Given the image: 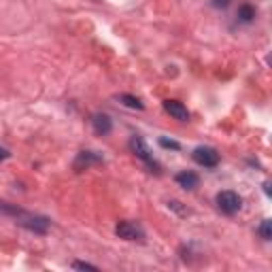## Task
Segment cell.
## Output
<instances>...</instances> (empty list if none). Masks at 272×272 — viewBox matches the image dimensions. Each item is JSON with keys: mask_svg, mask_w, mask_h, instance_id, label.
<instances>
[{"mask_svg": "<svg viewBox=\"0 0 272 272\" xmlns=\"http://www.w3.org/2000/svg\"><path fill=\"white\" fill-rule=\"evenodd\" d=\"M17 219V224L21 227H26V230H30L34 234H47L49 232V226H51V221L47 217H43V215H30V213H21Z\"/></svg>", "mask_w": 272, "mask_h": 272, "instance_id": "1", "label": "cell"}, {"mask_svg": "<svg viewBox=\"0 0 272 272\" xmlns=\"http://www.w3.org/2000/svg\"><path fill=\"white\" fill-rule=\"evenodd\" d=\"M130 149H132V153L138 157V160H142L149 168H151V173H162V170H160V164L153 160V155H151V151H149L147 142L142 140L140 136H132V138H130Z\"/></svg>", "mask_w": 272, "mask_h": 272, "instance_id": "2", "label": "cell"}, {"mask_svg": "<svg viewBox=\"0 0 272 272\" xmlns=\"http://www.w3.org/2000/svg\"><path fill=\"white\" fill-rule=\"evenodd\" d=\"M217 206H219L221 213L234 215V213L240 211L242 200H240V196L236 194V191H219V194H217Z\"/></svg>", "mask_w": 272, "mask_h": 272, "instance_id": "3", "label": "cell"}, {"mask_svg": "<svg viewBox=\"0 0 272 272\" xmlns=\"http://www.w3.org/2000/svg\"><path fill=\"white\" fill-rule=\"evenodd\" d=\"M191 157H194L196 164H200V166H204V168H215L219 164V153L215 151L213 147H198V149H194Z\"/></svg>", "mask_w": 272, "mask_h": 272, "instance_id": "4", "label": "cell"}, {"mask_svg": "<svg viewBox=\"0 0 272 272\" xmlns=\"http://www.w3.org/2000/svg\"><path fill=\"white\" fill-rule=\"evenodd\" d=\"M115 234L124 240H142L145 238V232L140 230V226L132 224V221H119L115 226Z\"/></svg>", "mask_w": 272, "mask_h": 272, "instance_id": "5", "label": "cell"}, {"mask_svg": "<svg viewBox=\"0 0 272 272\" xmlns=\"http://www.w3.org/2000/svg\"><path fill=\"white\" fill-rule=\"evenodd\" d=\"M102 155H98L94 151H81L77 155V160L73 164V168L77 170V173H81V170H88L90 166H98V164H102Z\"/></svg>", "mask_w": 272, "mask_h": 272, "instance_id": "6", "label": "cell"}, {"mask_svg": "<svg viewBox=\"0 0 272 272\" xmlns=\"http://www.w3.org/2000/svg\"><path fill=\"white\" fill-rule=\"evenodd\" d=\"M164 111H166L170 117H175L177 121H187L189 119L187 106H185L183 102H179V100H166V102H164Z\"/></svg>", "mask_w": 272, "mask_h": 272, "instance_id": "7", "label": "cell"}, {"mask_svg": "<svg viewBox=\"0 0 272 272\" xmlns=\"http://www.w3.org/2000/svg\"><path fill=\"white\" fill-rule=\"evenodd\" d=\"M177 183L183 189H196L200 185V177L196 173H191V170H183V173L177 175Z\"/></svg>", "mask_w": 272, "mask_h": 272, "instance_id": "8", "label": "cell"}, {"mask_svg": "<svg viewBox=\"0 0 272 272\" xmlns=\"http://www.w3.org/2000/svg\"><path fill=\"white\" fill-rule=\"evenodd\" d=\"M91 124H94V130L100 134V136H106L111 130H113V121L109 115H104V113H98V115L91 117Z\"/></svg>", "mask_w": 272, "mask_h": 272, "instance_id": "9", "label": "cell"}, {"mask_svg": "<svg viewBox=\"0 0 272 272\" xmlns=\"http://www.w3.org/2000/svg\"><path fill=\"white\" fill-rule=\"evenodd\" d=\"M236 17H238V21L240 24H251V21L255 19V9L249 2H245V4H240V9H238V13H236Z\"/></svg>", "mask_w": 272, "mask_h": 272, "instance_id": "10", "label": "cell"}, {"mask_svg": "<svg viewBox=\"0 0 272 272\" xmlns=\"http://www.w3.org/2000/svg\"><path fill=\"white\" fill-rule=\"evenodd\" d=\"M117 100L124 106H128V109H134V111H142V109H145V104H142L136 96H130V94H121Z\"/></svg>", "mask_w": 272, "mask_h": 272, "instance_id": "11", "label": "cell"}, {"mask_svg": "<svg viewBox=\"0 0 272 272\" xmlns=\"http://www.w3.org/2000/svg\"><path fill=\"white\" fill-rule=\"evenodd\" d=\"M260 236L264 240H270L272 238V226H270V219H264L262 226H260Z\"/></svg>", "mask_w": 272, "mask_h": 272, "instance_id": "12", "label": "cell"}, {"mask_svg": "<svg viewBox=\"0 0 272 272\" xmlns=\"http://www.w3.org/2000/svg\"><path fill=\"white\" fill-rule=\"evenodd\" d=\"M160 145L162 147H166V149H181V145H179V142H175V140H168V138H160Z\"/></svg>", "mask_w": 272, "mask_h": 272, "instance_id": "13", "label": "cell"}, {"mask_svg": "<svg viewBox=\"0 0 272 272\" xmlns=\"http://www.w3.org/2000/svg\"><path fill=\"white\" fill-rule=\"evenodd\" d=\"M73 268H77V270H98L96 266H91V264H88V262H75Z\"/></svg>", "mask_w": 272, "mask_h": 272, "instance_id": "14", "label": "cell"}, {"mask_svg": "<svg viewBox=\"0 0 272 272\" xmlns=\"http://www.w3.org/2000/svg\"><path fill=\"white\" fill-rule=\"evenodd\" d=\"M230 2H232V0H211V4L215 6V9H227Z\"/></svg>", "mask_w": 272, "mask_h": 272, "instance_id": "15", "label": "cell"}, {"mask_svg": "<svg viewBox=\"0 0 272 272\" xmlns=\"http://www.w3.org/2000/svg\"><path fill=\"white\" fill-rule=\"evenodd\" d=\"M9 157H11V153H9V151H6V149H4V147H0V162L9 160Z\"/></svg>", "mask_w": 272, "mask_h": 272, "instance_id": "16", "label": "cell"}]
</instances>
